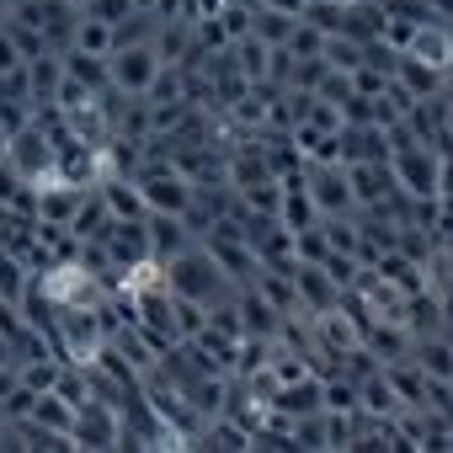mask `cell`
Here are the masks:
<instances>
[{
	"mask_svg": "<svg viewBox=\"0 0 453 453\" xmlns=\"http://www.w3.org/2000/svg\"><path fill=\"white\" fill-rule=\"evenodd\" d=\"M165 288H171L176 299H197V304H208V310L241 294V283H230V273H224L203 246H197V251L187 246L181 257L165 262Z\"/></svg>",
	"mask_w": 453,
	"mask_h": 453,
	"instance_id": "cell-1",
	"label": "cell"
},
{
	"mask_svg": "<svg viewBox=\"0 0 453 453\" xmlns=\"http://www.w3.org/2000/svg\"><path fill=\"white\" fill-rule=\"evenodd\" d=\"M389 171H395V187L405 197H442V155L432 144H405L389 155Z\"/></svg>",
	"mask_w": 453,
	"mask_h": 453,
	"instance_id": "cell-2",
	"label": "cell"
},
{
	"mask_svg": "<svg viewBox=\"0 0 453 453\" xmlns=\"http://www.w3.org/2000/svg\"><path fill=\"white\" fill-rule=\"evenodd\" d=\"M134 181H139L150 213H187V203H192V181H187L171 160H144V165L134 171Z\"/></svg>",
	"mask_w": 453,
	"mask_h": 453,
	"instance_id": "cell-3",
	"label": "cell"
},
{
	"mask_svg": "<svg viewBox=\"0 0 453 453\" xmlns=\"http://www.w3.org/2000/svg\"><path fill=\"white\" fill-rule=\"evenodd\" d=\"M160 75V54L155 43H128V49H112L107 54V81L118 96H144Z\"/></svg>",
	"mask_w": 453,
	"mask_h": 453,
	"instance_id": "cell-4",
	"label": "cell"
},
{
	"mask_svg": "<svg viewBox=\"0 0 453 453\" xmlns=\"http://www.w3.org/2000/svg\"><path fill=\"white\" fill-rule=\"evenodd\" d=\"M17 22L38 27L49 49H65V43H75V22H81V17H75L70 0H22V6H17Z\"/></svg>",
	"mask_w": 453,
	"mask_h": 453,
	"instance_id": "cell-5",
	"label": "cell"
},
{
	"mask_svg": "<svg viewBox=\"0 0 453 453\" xmlns=\"http://www.w3.org/2000/svg\"><path fill=\"white\" fill-rule=\"evenodd\" d=\"M75 448H118L123 442V416L112 400H86L75 411Z\"/></svg>",
	"mask_w": 453,
	"mask_h": 453,
	"instance_id": "cell-6",
	"label": "cell"
},
{
	"mask_svg": "<svg viewBox=\"0 0 453 453\" xmlns=\"http://www.w3.org/2000/svg\"><path fill=\"white\" fill-rule=\"evenodd\" d=\"M304 187H310L320 219H326V213L357 208V203H352V187H347V165H310V171H304Z\"/></svg>",
	"mask_w": 453,
	"mask_h": 453,
	"instance_id": "cell-7",
	"label": "cell"
},
{
	"mask_svg": "<svg viewBox=\"0 0 453 453\" xmlns=\"http://www.w3.org/2000/svg\"><path fill=\"white\" fill-rule=\"evenodd\" d=\"M294 283H299V310H304V320H310V315H326V310H342V288L331 283L326 267L294 262Z\"/></svg>",
	"mask_w": 453,
	"mask_h": 453,
	"instance_id": "cell-8",
	"label": "cell"
},
{
	"mask_svg": "<svg viewBox=\"0 0 453 453\" xmlns=\"http://www.w3.org/2000/svg\"><path fill=\"white\" fill-rule=\"evenodd\" d=\"M102 246H107L112 267H134V262L155 257V251H150V230H144V219H112V224H107V235H102Z\"/></svg>",
	"mask_w": 453,
	"mask_h": 453,
	"instance_id": "cell-9",
	"label": "cell"
},
{
	"mask_svg": "<svg viewBox=\"0 0 453 453\" xmlns=\"http://www.w3.org/2000/svg\"><path fill=\"white\" fill-rule=\"evenodd\" d=\"M347 187H352V203L373 208L395 192V171L389 160H347Z\"/></svg>",
	"mask_w": 453,
	"mask_h": 453,
	"instance_id": "cell-10",
	"label": "cell"
},
{
	"mask_svg": "<svg viewBox=\"0 0 453 453\" xmlns=\"http://www.w3.org/2000/svg\"><path fill=\"white\" fill-rule=\"evenodd\" d=\"M144 230H150V251L160 262H171V257H181L192 246V230H187L181 213H144Z\"/></svg>",
	"mask_w": 453,
	"mask_h": 453,
	"instance_id": "cell-11",
	"label": "cell"
},
{
	"mask_svg": "<svg viewBox=\"0 0 453 453\" xmlns=\"http://www.w3.org/2000/svg\"><path fill=\"white\" fill-rule=\"evenodd\" d=\"M405 54H416L421 65H432V70H453V27L448 22H426V27H416V38H411V49Z\"/></svg>",
	"mask_w": 453,
	"mask_h": 453,
	"instance_id": "cell-12",
	"label": "cell"
},
{
	"mask_svg": "<svg viewBox=\"0 0 453 453\" xmlns=\"http://www.w3.org/2000/svg\"><path fill=\"white\" fill-rule=\"evenodd\" d=\"M235 310H241V331L246 336H278V326H283V310H273L257 288H241Z\"/></svg>",
	"mask_w": 453,
	"mask_h": 453,
	"instance_id": "cell-13",
	"label": "cell"
},
{
	"mask_svg": "<svg viewBox=\"0 0 453 453\" xmlns=\"http://www.w3.org/2000/svg\"><path fill=\"white\" fill-rule=\"evenodd\" d=\"M81 197H86V187H70V181H49V187L38 192V219H43V224H65V230H70V219H75Z\"/></svg>",
	"mask_w": 453,
	"mask_h": 453,
	"instance_id": "cell-14",
	"label": "cell"
},
{
	"mask_svg": "<svg viewBox=\"0 0 453 453\" xmlns=\"http://www.w3.org/2000/svg\"><path fill=\"white\" fill-rule=\"evenodd\" d=\"M59 81H65V59H59V54H38V59H27V91H33V107H54Z\"/></svg>",
	"mask_w": 453,
	"mask_h": 453,
	"instance_id": "cell-15",
	"label": "cell"
},
{
	"mask_svg": "<svg viewBox=\"0 0 453 453\" xmlns=\"http://www.w3.org/2000/svg\"><path fill=\"white\" fill-rule=\"evenodd\" d=\"M96 192H102V203H107L112 219H144V213H150V208H144V192H139L134 176H112V181H102Z\"/></svg>",
	"mask_w": 453,
	"mask_h": 453,
	"instance_id": "cell-16",
	"label": "cell"
},
{
	"mask_svg": "<svg viewBox=\"0 0 453 453\" xmlns=\"http://www.w3.org/2000/svg\"><path fill=\"white\" fill-rule=\"evenodd\" d=\"M357 411H363V416H395V411H405V400L395 395V384H389L384 368L357 384Z\"/></svg>",
	"mask_w": 453,
	"mask_h": 453,
	"instance_id": "cell-17",
	"label": "cell"
},
{
	"mask_svg": "<svg viewBox=\"0 0 453 453\" xmlns=\"http://www.w3.org/2000/svg\"><path fill=\"white\" fill-rule=\"evenodd\" d=\"M411 357L421 363L426 379H448V384H453V342H442V336H416V342H411Z\"/></svg>",
	"mask_w": 453,
	"mask_h": 453,
	"instance_id": "cell-18",
	"label": "cell"
},
{
	"mask_svg": "<svg viewBox=\"0 0 453 453\" xmlns=\"http://www.w3.org/2000/svg\"><path fill=\"white\" fill-rule=\"evenodd\" d=\"M107 224H112V213H107L102 192H86L81 208H75V219H70V235H75V241H102Z\"/></svg>",
	"mask_w": 453,
	"mask_h": 453,
	"instance_id": "cell-19",
	"label": "cell"
},
{
	"mask_svg": "<svg viewBox=\"0 0 453 453\" xmlns=\"http://www.w3.org/2000/svg\"><path fill=\"white\" fill-rule=\"evenodd\" d=\"M395 81L421 102V96H437L442 91V70H432V65H421L416 54H400V65H395Z\"/></svg>",
	"mask_w": 453,
	"mask_h": 453,
	"instance_id": "cell-20",
	"label": "cell"
},
{
	"mask_svg": "<svg viewBox=\"0 0 453 453\" xmlns=\"http://www.w3.org/2000/svg\"><path fill=\"white\" fill-rule=\"evenodd\" d=\"M59 59H65V75H70V81H81L86 91H107V86H112V81H107V59L81 54V49H65Z\"/></svg>",
	"mask_w": 453,
	"mask_h": 453,
	"instance_id": "cell-21",
	"label": "cell"
},
{
	"mask_svg": "<svg viewBox=\"0 0 453 453\" xmlns=\"http://www.w3.org/2000/svg\"><path fill=\"white\" fill-rule=\"evenodd\" d=\"M33 421H43L49 432H65V437H70V432H75V405H70L65 395L43 389V395H38V405H33Z\"/></svg>",
	"mask_w": 453,
	"mask_h": 453,
	"instance_id": "cell-22",
	"label": "cell"
},
{
	"mask_svg": "<svg viewBox=\"0 0 453 453\" xmlns=\"http://www.w3.org/2000/svg\"><path fill=\"white\" fill-rule=\"evenodd\" d=\"M70 49H81V54H96V59H107V54H112V27L81 12V22H75V43H70Z\"/></svg>",
	"mask_w": 453,
	"mask_h": 453,
	"instance_id": "cell-23",
	"label": "cell"
},
{
	"mask_svg": "<svg viewBox=\"0 0 453 453\" xmlns=\"http://www.w3.org/2000/svg\"><path fill=\"white\" fill-rule=\"evenodd\" d=\"M171 326H176V342H192L197 331H208V304L171 294Z\"/></svg>",
	"mask_w": 453,
	"mask_h": 453,
	"instance_id": "cell-24",
	"label": "cell"
},
{
	"mask_svg": "<svg viewBox=\"0 0 453 453\" xmlns=\"http://www.w3.org/2000/svg\"><path fill=\"white\" fill-rule=\"evenodd\" d=\"M155 54H160V65H181V59L192 54V22H165Z\"/></svg>",
	"mask_w": 453,
	"mask_h": 453,
	"instance_id": "cell-25",
	"label": "cell"
},
{
	"mask_svg": "<svg viewBox=\"0 0 453 453\" xmlns=\"http://www.w3.org/2000/svg\"><path fill=\"white\" fill-rule=\"evenodd\" d=\"M320 59H326L331 70L352 75V70L363 65V43H357V38H342V33H331V38H326V54H320Z\"/></svg>",
	"mask_w": 453,
	"mask_h": 453,
	"instance_id": "cell-26",
	"label": "cell"
},
{
	"mask_svg": "<svg viewBox=\"0 0 453 453\" xmlns=\"http://www.w3.org/2000/svg\"><path fill=\"white\" fill-rule=\"evenodd\" d=\"M294 22L299 17H288V12H273V6H257V38L262 43H288V33H294Z\"/></svg>",
	"mask_w": 453,
	"mask_h": 453,
	"instance_id": "cell-27",
	"label": "cell"
},
{
	"mask_svg": "<svg viewBox=\"0 0 453 453\" xmlns=\"http://www.w3.org/2000/svg\"><path fill=\"white\" fill-rule=\"evenodd\" d=\"M342 17H347L342 0H304V22H310V27H320L326 38H331V33H342Z\"/></svg>",
	"mask_w": 453,
	"mask_h": 453,
	"instance_id": "cell-28",
	"label": "cell"
},
{
	"mask_svg": "<svg viewBox=\"0 0 453 453\" xmlns=\"http://www.w3.org/2000/svg\"><path fill=\"white\" fill-rule=\"evenodd\" d=\"M288 54H294V59H320V54H326V33H320V27H310V22L299 17V22H294V33H288Z\"/></svg>",
	"mask_w": 453,
	"mask_h": 453,
	"instance_id": "cell-29",
	"label": "cell"
},
{
	"mask_svg": "<svg viewBox=\"0 0 453 453\" xmlns=\"http://www.w3.org/2000/svg\"><path fill=\"white\" fill-rule=\"evenodd\" d=\"M150 17H155V12H128V17L112 27V49H128V43H150Z\"/></svg>",
	"mask_w": 453,
	"mask_h": 453,
	"instance_id": "cell-30",
	"label": "cell"
},
{
	"mask_svg": "<svg viewBox=\"0 0 453 453\" xmlns=\"http://www.w3.org/2000/svg\"><path fill=\"white\" fill-rule=\"evenodd\" d=\"M326 59H294V75H288V91H320V81H326Z\"/></svg>",
	"mask_w": 453,
	"mask_h": 453,
	"instance_id": "cell-31",
	"label": "cell"
},
{
	"mask_svg": "<svg viewBox=\"0 0 453 453\" xmlns=\"http://www.w3.org/2000/svg\"><path fill=\"white\" fill-rule=\"evenodd\" d=\"M81 12H86V17H96V22H107V27H118V22H123L128 12H139V6H134V0H86Z\"/></svg>",
	"mask_w": 453,
	"mask_h": 453,
	"instance_id": "cell-32",
	"label": "cell"
},
{
	"mask_svg": "<svg viewBox=\"0 0 453 453\" xmlns=\"http://www.w3.org/2000/svg\"><path fill=\"white\" fill-rule=\"evenodd\" d=\"M395 54H405L411 49V38H416V22H405V17H384V33H379Z\"/></svg>",
	"mask_w": 453,
	"mask_h": 453,
	"instance_id": "cell-33",
	"label": "cell"
},
{
	"mask_svg": "<svg viewBox=\"0 0 453 453\" xmlns=\"http://www.w3.org/2000/svg\"><path fill=\"white\" fill-rule=\"evenodd\" d=\"M33 123V102H6V96H0V128H6V134H22Z\"/></svg>",
	"mask_w": 453,
	"mask_h": 453,
	"instance_id": "cell-34",
	"label": "cell"
},
{
	"mask_svg": "<svg viewBox=\"0 0 453 453\" xmlns=\"http://www.w3.org/2000/svg\"><path fill=\"white\" fill-rule=\"evenodd\" d=\"M347 81H352V91H357V96H379L389 75H384V70H373V65H357V70H352Z\"/></svg>",
	"mask_w": 453,
	"mask_h": 453,
	"instance_id": "cell-35",
	"label": "cell"
},
{
	"mask_svg": "<svg viewBox=\"0 0 453 453\" xmlns=\"http://www.w3.org/2000/svg\"><path fill=\"white\" fill-rule=\"evenodd\" d=\"M27 59H22V49L12 43V33H0V75H6V70H22Z\"/></svg>",
	"mask_w": 453,
	"mask_h": 453,
	"instance_id": "cell-36",
	"label": "cell"
},
{
	"mask_svg": "<svg viewBox=\"0 0 453 453\" xmlns=\"http://www.w3.org/2000/svg\"><path fill=\"white\" fill-rule=\"evenodd\" d=\"M6 155H12V134H6V128H0V160H6Z\"/></svg>",
	"mask_w": 453,
	"mask_h": 453,
	"instance_id": "cell-37",
	"label": "cell"
},
{
	"mask_svg": "<svg viewBox=\"0 0 453 453\" xmlns=\"http://www.w3.org/2000/svg\"><path fill=\"white\" fill-rule=\"evenodd\" d=\"M0 448H6V416H0Z\"/></svg>",
	"mask_w": 453,
	"mask_h": 453,
	"instance_id": "cell-38",
	"label": "cell"
},
{
	"mask_svg": "<svg viewBox=\"0 0 453 453\" xmlns=\"http://www.w3.org/2000/svg\"><path fill=\"white\" fill-rule=\"evenodd\" d=\"M134 6H139V12H150V6H155V0H134Z\"/></svg>",
	"mask_w": 453,
	"mask_h": 453,
	"instance_id": "cell-39",
	"label": "cell"
},
{
	"mask_svg": "<svg viewBox=\"0 0 453 453\" xmlns=\"http://www.w3.org/2000/svg\"><path fill=\"white\" fill-rule=\"evenodd\" d=\"M342 6H357V0H342Z\"/></svg>",
	"mask_w": 453,
	"mask_h": 453,
	"instance_id": "cell-40",
	"label": "cell"
}]
</instances>
